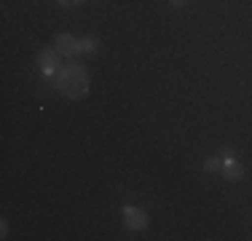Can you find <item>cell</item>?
<instances>
[{
	"instance_id": "1",
	"label": "cell",
	"mask_w": 252,
	"mask_h": 241,
	"mask_svg": "<svg viewBox=\"0 0 252 241\" xmlns=\"http://www.w3.org/2000/svg\"><path fill=\"white\" fill-rule=\"evenodd\" d=\"M54 86L59 89L67 99H81L89 94V72L81 64H59L57 75H54Z\"/></svg>"
},
{
	"instance_id": "2",
	"label": "cell",
	"mask_w": 252,
	"mask_h": 241,
	"mask_svg": "<svg viewBox=\"0 0 252 241\" xmlns=\"http://www.w3.org/2000/svg\"><path fill=\"white\" fill-rule=\"evenodd\" d=\"M54 48H57L62 57H67V59H73V57L81 54L78 38H73V35H67V32H57V35H54Z\"/></svg>"
},
{
	"instance_id": "3",
	"label": "cell",
	"mask_w": 252,
	"mask_h": 241,
	"mask_svg": "<svg viewBox=\"0 0 252 241\" xmlns=\"http://www.w3.org/2000/svg\"><path fill=\"white\" fill-rule=\"evenodd\" d=\"M59 57H62V54H59L57 48H43V51H38V64H40V70H43V75H49V78L57 75Z\"/></svg>"
},
{
	"instance_id": "4",
	"label": "cell",
	"mask_w": 252,
	"mask_h": 241,
	"mask_svg": "<svg viewBox=\"0 0 252 241\" xmlns=\"http://www.w3.org/2000/svg\"><path fill=\"white\" fill-rule=\"evenodd\" d=\"M124 225L129 231H142V228H148V214L137 207H124Z\"/></svg>"
},
{
	"instance_id": "5",
	"label": "cell",
	"mask_w": 252,
	"mask_h": 241,
	"mask_svg": "<svg viewBox=\"0 0 252 241\" xmlns=\"http://www.w3.org/2000/svg\"><path fill=\"white\" fill-rule=\"evenodd\" d=\"M223 177L228 180V182H239V180L244 177V166L233 158L231 150H225V158H223Z\"/></svg>"
},
{
	"instance_id": "6",
	"label": "cell",
	"mask_w": 252,
	"mask_h": 241,
	"mask_svg": "<svg viewBox=\"0 0 252 241\" xmlns=\"http://www.w3.org/2000/svg\"><path fill=\"white\" fill-rule=\"evenodd\" d=\"M78 46H81V54H94V51H97V46H99V40L94 38V35H86V38L78 40Z\"/></svg>"
},
{
	"instance_id": "7",
	"label": "cell",
	"mask_w": 252,
	"mask_h": 241,
	"mask_svg": "<svg viewBox=\"0 0 252 241\" xmlns=\"http://www.w3.org/2000/svg\"><path fill=\"white\" fill-rule=\"evenodd\" d=\"M204 172H209V174H212V172H223V161H220V158H207V161H204Z\"/></svg>"
},
{
	"instance_id": "8",
	"label": "cell",
	"mask_w": 252,
	"mask_h": 241,
	"mask_svg": "<svg viewBox=\"0 0 252 241\" xmlns=\"http://www.w3.org/2000/svg\"><path fill=\"white\" fill-rule=\"evenodd\" d=\"M59 5H62V8H75V5H81L83 0H57Z\"/></svg>"
},
{
	"instance_id": "9",
	"label": "cell",
	"mask_w": 252,
	"mask_h": 241,
	"mask_svg": "<svg viewBox=\"0 0 252 241\" xmlns=\"http://www.w3.org/2000/svg\"><path fill=\"white\" fill-rule=\"evenodd\" d=\"M0 236H3V239H5V236H8V222H5V220H3V222H0Z\"/></svg>"
},
{
	"instance_id": "10",
	"label": "cell",
	"mask_w": 252,
	"mask_h": 241,
	"mask_svg": "<svg viewBox=\"0 0 252 241\" xmlns=\"http://www.w3.org/2000/svg\"><path fill=\"white\" fill-rule=\"evenodd\" d=\"M172 5H185V0H169Z\"/></svg>"
}]
</instances>
